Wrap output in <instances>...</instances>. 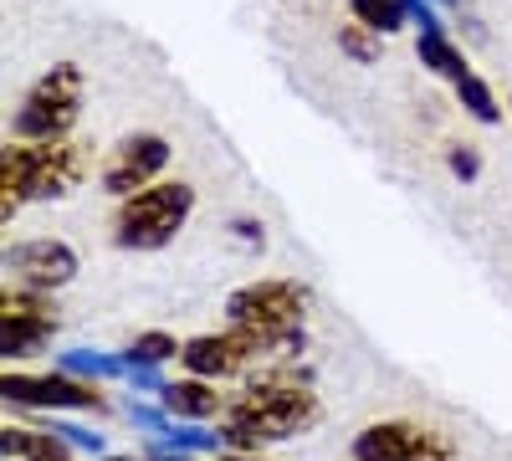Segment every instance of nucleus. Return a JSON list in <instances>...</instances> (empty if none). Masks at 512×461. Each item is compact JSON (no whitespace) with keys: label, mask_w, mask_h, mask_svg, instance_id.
<instances>
[{"label":"nucleus","mask_w":512,"mask_h":461,"mask_svg":"<svg viewBox=\"0 0 512 461\" xmlns=\"http://www.w3.org/2000/svg\"><path fill=\"white\" fill-rule=\"evenodd\" d=\"M57 328H62V308L52 303V292L6 287V298H0V354H6V364L52 349Z\"/></svg>","instance_id":"6"},{"label":"nucleus","mask_w":512,"mask_h":461,"mask_svg":"<svg viewBox=\"0 0 512 461\" xmlns=\"http://www.w3.org/2000/svg\"><path fill=\"white\" fill-rule=\"evenodd\" d=\"M338 52H344L349 62H359V67H374L379 62V31H369L359 21L338 26Z\"/></svg>","instance_id":"20"},{"label":"nucleus","mask_w":512,"mask_h":461,"mask_svg":"<svg viewBox=\"0 0 512 461\" xmlns=\"http://www.w3.org/2000/svg\"><path fill=\"white\" fill-rule=\"evenodd\" d=\"M0 395L21 410H47V415H108V395L88 380H77V374H67V369H52V374L6 369Z\"/></svg>","instance_id":"5"},{"label":"nucleus","mask_w":512,"mask_h":461,"mask_svg":"<svg viewBox=\"0 0 512 461\" xmlns=\"http://www.w3.org/2000/svg\"><path fill=\"white\" fill-rule=\"evenodd\" d=\"M180 339L175 333H164V328H149V333H139L134 344L123 349V364L128 369H159V364H169V359H180Z\"/></svg>","instance_id":"17"},{"label":"nucleus","mask_w":512,"mask_h":461,"mask_svg":"<svg viewBox=\"0 0 512 461\" xmlns=\"http://www.w3.org/2000/svg\"><path fill=\"white\" fill-rule=\"evenodd\" d=\"M21 205H31V144L0 149V221H16Z\"/></svg>","instance_id":"13"},{"label":"nucleus","mask_w":512,"mask_h":461,"mask_svg":"<svg viewBox=\"0 0 512 461\" xmlns=\"http://www.w3.org/2000/svg\"><path fill=\"white\" fill-rule=\"evenodd\" d=\"M149 461H195V456H180V451H164V446H154V451H149Z\"/></svg>","instance_id":"27"},{"label":"nucleus","mask_w":512,"mask_h":461,"mask_svg":"<svg viewBox=\"0 0 512 461\" xmlns=\"http://www.w3.org/2000/svg\"><path fill=\"white\" fill-rule=\"evenodd\" d=\"M256 354L246 349V339L236 328L226 333H195V339H185L180 349V364L185 374H195V380H231V374H241Z\"/></svg>","instance_id":"11"},{"label":"nucleus","mask_w":512,"mask_h":461,"mask_svg":"<svg viewBox=\"0 0 512 461\" xmlns=\"http://www.w3.org/2000/svg\"><path fill=\"white\" fill-rule=\"evenodd\" d=\"M405 16L420 26V36H436V31H446V26H441V11L431 6V0H405Z\"/></svg>","instance_id":"25"},{"label":"nucleus","mask_w":512,"mask_h":461,"mask_svg":"<svg viewBox=\"0 0 512 461\" xmlns=\"http://www.w3.org/2000/svg\"><path fill=\"white\" fill-rule=\"evenodd\" d=\"M159 405L175 415V421L200 426V421H221L231 400L216 390V380H195V374H185V380H169V385L159 390Z\"/></svg>","instance_id":"12"},{"label":"nucleus","mask_w":512,"mask_h":461,"mask_svg":"<svg viewBox=\"0 0 512 461\" xmlns=\"http://www.w3.org/2000/svg\"><path fill=\"white\" fill-rule=\"evenodd\" d=\"M195 211V190L185 180H159L139 195L118 200V216H113V246L118 251H164L185 231Z\"/></svg>","instance_id":"3"},{"label":"nucleus","mask_w":512,"mask_h":461,"mask_svg":"<svg viewBox=\"0 0 512 461\" xmlns=\"http://www.w3.org/2000/svg\"><path fill=\"white\" fill-rule=\"evenodd\" d=\"M441 6H461V0H441Z\"/></svg>","instance_id":"30"},{"label":"nucleus","mask_w":512,"mask_h":461,"mask_svg":"<svg viewBox=\"0 0 512 461\" xmlns=\"http://www.w3.org/2000/svg\"><path fill=\"white\" fill-rule=\"evenodd\" d=\"M103 461H149V456H103Z\"/></svg>","instance_id":"29"},{"label":"nucleus","mask_w":512,"mask_h":461,"mask_svg":"<svg viewBox=\"0 0 512 461\" xmlns=\"http://www.w3.org/2000/svg\"><path fill=\"white\" fill-rule=\"evenodd\" d=\"M446 170H451L461 185H472V180L482 175V154L466 149V144H451V149H446Z\"/></svg>","instance_id":"22"},{"label":"nucleus","mask_w":512,"mask_h":461,"mask_svg":"<svg viewBox=\"0 0 512 461\" xmlns=\"http://www.w3.org/2000/svg\"><path fill=\"white\" fill-rule=\"evenodd\" d=\"M221 461H267V456H256V451H226Z\"/></svg>","instance_id":"28"},{"label":"nucleus","mask_w":512,"mask_h":461,"mask_svg":"<svg viewBox=\"0 0 512 461\" xmlns=\"http://www.w3.org/2000/svg\"><path fill=\"white\" fill-rule=\"evenodd\" d=\"M456 98H461V108L472 113L477 123H502V103L492 98V88H487L477 72H466V77L456 82Z\"/></svg>","instance_id":"19"},{"label":"nucleus","mask_w":512,"mask_h":461,"mask_svg":"<svg viewBox=\"0 0 512 461\" xmlns=\"http://www.w3.org/2000/svg\"><path fill=\"white\" fill-rule=\"evenodd\" d=\"M0 451H6V461H72V446L57 431L6 426V431H0Z\"/></svg>","instance_id":"14"},{"label":"nucleus","mask_w":512,"mask_h":461,"mask_svg":"<svg viewBox=\"0 0 512 461\" xmlns=\"http://www.w3.org/2000/svg\"><path fill=\"white\" fill-rule=\"evenodd\" d=\"M77 113H82V67L77 62H57V67H47V72L31 82V93L11 113V134L21 144L72 139Z\"/></svg>","instance_id":"4"},{"label":"nucleus","mask_w":512,"mask_h":461,"mask_svg":"<svg viewBox=\"0 0 512 461\" xmlns=\"http://www.w3.org/2000/svg\"><path fill=\"white\" fill-rule=\"evenodd\" d=\"M169 159H175V149H169L164 134H128L113 144L108 164H103V195H139L149 185H159V175L169 170Z\"/></svg>","instance_id":"8"},{"label":"nucleus","mask_w":512,"mask_h":461,"mask_svg":"<svg viewBox=\"0 0 512 461\" xmlns=\"http://www.w3.org/2000/svg\"><path fill=\"white\" fill-rule=\"evenodd\" d=\"M303 313H308V287L292 277H256L226 298V318L256 359H297L303 354V344H308Z\"/></svg>","instance_id":"2"},{"label":"nucleus","mask_w":512,"mask_h":461,"mask_svg":"<svg viewBox=\"0 0 512 461\" xmlns=\"http://www.w3.org/2000/svg\"><path fill=\"white\" fill-rule=\"evenodd\" d=\"M82 257L77 246L57 241V236H31V241H11L6 246V287H31V292H57L77 277Z\"/></svg>","instance_id":"7"},{"label":"nucleus","mask_w":512,"mask_h":461,"mask_svg":"<svg viewBox=\"0 0 512 461\" xmlns=\"http://www.w3.org/2000/svg\"><path fill=\"white\" fill-rule=\"evenodd\" d=\"M128 421H134V426H144V431H154V436H169V431H175V426H169L175 415H169L164 405L154 410V405H144V400H134V405H128Z\"/></svg>","instance_id":"23"},{"label":"nucleus","mask_w":512,"mask_h":461,"mask_svg":"<svg viewBox=\"0 0 512 461\" xmlns=\"http://www.w3.org/2000/svg\"><path fill=\"white\" fill-rule=\"evenodd\" d=\"M57 369L77 374V380H128V364L123 354H98V349H62L57 354Z\"/></svg>","instance_id":"15"},{"label":"nucleus","mask_w":512,"mask_h":461,"mask_svg":"<svg viewBox=\"0 0 512 461\" xmlns=\"http://www.w3.org/2000/svg\"><path fill=\"white\" fill-rule=\"evenodd\" d=\"M318 395H313V374L297 364L267 369L226 405L221 415V446L226 451H267L272 441H292L308 426H318Z\"/></svg>","instance_id":"1"},{"label":"nucleus","mask_w":512,"mask_h":461,"mask_svg":"<svg viewBox=\"0 0 512 461\" xmlns=\"http://www.w3.org/2000/svg\"><path fill=\"white\" fill-rule=\"evenodd\" d=\"M88 144L77 139H52V144H31V200H62L82 185L88 175Z\"/></svg>","instance_id":"10"},{"label":"nucleus","mask_w":512,"mask_h":461,"mask_svg":"<svg viewBox=\"0 0 512 461\" xmlns=\"http://www.w3.org/2000/svg\"><path fill=\"white\" fill-rule=\"evenodd\" d=\"M507 108H512V103H507Z\"/></svg>","instance_id":"31"},{"label":"nucleus","mask_w":512,"mask_h":461,"mask_svg":"<svg viewBox=\"0 0 512 461\" xmlns=\"http://www.w3.org/2000/svg\"><path fill=\"white\" fill-rule=\"evenodd\" d=\"M52 431H57V436H62L67 446H77V451H93V456H108V441H103L98 431H82V426H67V421H57Z\"/></svg>","instance_id":"24"},{"label":"nucleus","mask_w":512,"mask_h":461,"mask_svg":"<svg viewBox=\"0 0 512 461\" xmlns=\"http://www.w3.org/2000/svg\"><path fill=\"white\" fill-rule=\"evenodd\" d=\"M349 16L379 36H395L410 16H405V0H349Z\"/></svg>","instance_id":"18"},{"label":"nucleus","mask_w":512,"mask_h":461,"mask_svg":"<svg viewBox=\"0 0 512 461\" xmlns=\"http://www.w3.org/2000/svg\"><path fill=\"white\" fill-rule=\"evenodd\" d=\"M164 451H180V456H200V451H221V431H200V426H175L164 436Z\"/></svg>","instance_id":"21"},{"label":"nucleus","mask_w":512,"mask_h":461,"mask_svg":"<svg viewBox=\"0 0 512 461\" xmlns=\"http://www.w3.org/2000/svg\"><path fill=\"white\" fill-rule=\"evenodd\" d=\"M415 57H420L425 67H431L441 82H451V88H456V82H461L466 72H472V67H466V57H461V47H451V36H446V31L420 36V41H415Z\"/></svg>","instance_id":"16"},{"label":"nucleus","mask_w":512,"mask_h":461,"mask_svg":"<svg viewBox=\"0 0 512 461\" xmlns=\"http://www.w3.org/2000/svg\"><path fill=\"white\" fill-rule=\"evenodd\" d=\"M231 236H236L241 246H251V251H262V246H267L262 221H251V216H236V221H231Z\"/></svg>","instance_id":"26"},{"label":"nucleus","mask_w":512,"mask_h":461,"mask_svg":"<svg viewBox=\"0 0 512 461\" xmlns=\"http://www.w3.org/2000/svg\"><path fill=\"white\" fill-rule=\"evenodd\" d=\"M456 446L415 421H374L354 436V461H451Z\"/></svg>","instance_id":"9"}]
</instances>
